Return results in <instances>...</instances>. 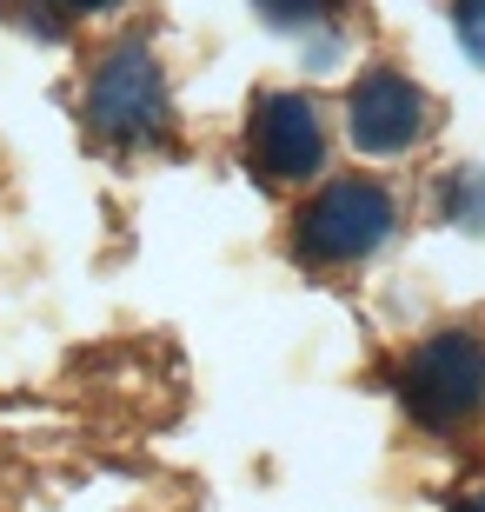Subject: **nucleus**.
I'll return each instance as SVG.
<instances>
[{"mask_svg": "<svg viewBox=\"0 0 485 512\" xmlns=\"http://www.w3.org/2000/svg\"><path fill=\"white\" fill-rule=\"evenodd\" d=\"M406 406L426 426H452L485 399V346L472 333H432L406 366Z\"/></svg>", "mask_w": 485, "mask_h": 512, "instance_id": "1", "label": "nucleus"}, {"mask_svg": "<svg viewBox=\"0 0 485 512\" xmlns=\"http://www.w3.org/2000/svg\"><path fill=\"white\" fill-rule=\"evenodd\" d=\"M392 233V193L373 180H339L299 213V253L306 260H359Z\"/></svg>", "mask_w": 485, "mask_h": 512, "instance_id": "2", "label": "nucleus"}, {"mask_svg": "<svg viewBox=\"0 0 485 512\" xmlns=\"http://www.w3.org/2000/svg\"><path fill=\"white\" fill-rule=\"evenodd\" d=\"M87 120L113 140H140V133H160L167 120V80H160V60L147 47H120V54L100 60L94 87H87Z\"/></svg>", "mask_w": 485, "mask_h": 512, "instance_id": "3", "label": "nucleus"}, {"mask_svg": "<svg viewBox=\"0 0 485 512\" xmlns=\"http://www.w3.org/2000/svg\"><path fill=\"white\" fill-rule=\"evenodd\" d=\"M346 127H353V147L359 153H406L426 127V94L412 87L406 74L392 67H373L346 94Z\"/></svg>", "mask_w": 485, "mask_h": 512, "instance_id": "4", "label": "nucleus"}, {"mask_svg": "<svg viewBox=\"0 0 485 512\" xmlns=\"http://www.w3.org/2000/svg\"><path fill=\"white\" fill-rule=\"evenodd\" d=\"M319 114L306 94H260L253 107V160H260L273 180H306L319 167Z\"/></svg>", "mask_w": 485, "mask_h": 512, "instance_id": "5", "label": "nucleus"}, {"mask_svg": "<svg viewBox=\"0 0 485 512\" xmlns=\"http://www.w3.org/2000/svg\"><path fill=\"white\" fill-rule=\"evenodd\" d=\"M452 20H459V40H466V54L485 60V0H452Z\"/></svg>", "mask_w": 485, "mask_h": 512, "instance_id": "6", "label": "nucleus"}, {"mask_svg": "<svg viewBox=\"0 0 485 512\" xmlns=\"http://www.w3.org/2000/svg\"><path fill=\"white\" fill-rule=\"evenodd\" d=\"M266 7H273V20H299V14H313L319 0H266Z\"/></svg>", "mask_w": 485, "mask_h": 512, "instance_id": "7", "label": "nucleus"}, {"mask_svg": "<svg viewBox=\"0 0 485 512\" xmlns=\"http://www.w3.org/2000/svg\"><path fill=\"white\" fill-rule=\"evenodd\" d=\"M452 512H485V493H472V499H459Z\"/></svg>", "mask_w": 485, "mask_h": 512, "instance_id": "8", "label": "nucleus"}, {"mask_svg": "<svg viewBox=\"0 0 485 512\" xmlns=\"http://www.w3.org/2000/svg\"><path fill=\"white\" fill-rule=\"evenodd\" d=\"M67 7H113V0H67Z\"/></svg>", "mask_w": 485, "mask_h": 512, "instance_id": "9", "label": "nucleus"}]
</instances>
